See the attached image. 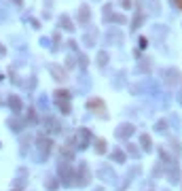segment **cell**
<instances>
[{
	"label": "cell",
	"mask_w": 182,
	"mask_h": 191,
	"mask_svg": "<svg viewBox=\"0 0 182 191\" xmlns=\"http://www.w3.org/2000/svg\"><path fill=\"white\" fill-rule=\"evenodd\" d=\"M87 140H89V132L87 130H78V134H76L78 149H85V146H87Z\"/></svg>",
	"instance_id": "cell-1"
},
{
	"label": "cell",
	"mask_w": 182,
	"mask_h": 191,
	"mask_svg": "<svg viewBox=\"0 0 182 191\" xmlns=\"http://www.w3.org/2000/svg\"><path fill=\"white\" fill-rule=\"evenodd\" d=\"M38 151L47 157V155H49V151H51V140H47V138H38Z\"/></svg>",
	"instance_id": "cell-2"
},
{
	"label": "cell",
	"mask_w": 182,
	"mask_h": 191,
	"mask_svg": "<svg viewBox=\"0 0 182 191\" xmlns=\"http://www.w3.org/2000/svg\"><path fill=\"white\" fill-rule=\"evenodd\" d=\"M161 76H167V79H165V81H167L169 85H174L176 81L180 79V74L176 72V70H163V72H161Z\"/></svg>",
	"instance_id": "cell-3"
},
{
	"label": "cell",
	"mask_w": 182,
	"mask_h": 191,
	"mask_svg": "<svg viewBox=\"0 0 182 191\" xmlns=\"http://www.w3.org/2000/svg\"><path fill=\"white\" fill-rule=\"evenodd\" d=\"M133 134V128L131 125H121L119 130H116V138H127V136Z\"/></svg>",
	"instance_id": "cell-4"
},
{
	"label": "cell",
	"mask_w": 182,
	"mask_h": 191,
	"mask_svg": "<svg viewBox=\"0 0 182 191\" xmlns=\"http://www.w3.org/2000/svg\"><path fill=\"white\" fill-rule=\"evenodd\" d=\"M98 174H100L102 178H108V181H114V172H112L108 166H104V168H102V170H100Z\"/></svg>",
	"instance_id": "cell-5"
},
{
	"label": "cell",
	"mask_w": 182,
	"mask_h": 191,
	"mask_svg": "<svg viewBox=\"0 0 182 191\" xmlns=\"http://www.w3.org/2000/svg\"><path fill=\"white\" fill-rule=\"evenodd\" d=\"M9 104L13 106V111L15 113H19L21 111V102H19V98H15V96H11V100H9Z\"/></svg>",
	"instance_id": "cell-6"
},
{
	"label": "cell",
	"mask_w": 182,
	"mask_h": 191,
	"mask_svg": "<svg viewBox=\"0 0 182 191\" xmlns=\"http://www.w3.org/2000/svg\"><path fill=\"white\" fill-rule=\"evenodd\" d=\"M60 26H64V30H74V28H72V21L68 19L66 15H64V17L60 19Z\"/></svg>",
	"instance_id": "cell-7"
},
{
	"label": "cell",
	"mask_w": 182,
	"mask_h": 191,
	"mask_svg": "<svg viewBox=\"0 0 182 191\" xmlns=\"http://www.w3.org/2000/svg\"><path fill=\"white\" fill-rule=\"evenodd\" d=\"M51 72L57 76V81H66V72H62V70H57L55 66H51Z\"/></svg>",
	"instance_id": "cell-8"
},
{
	"label": "cell",
	"mask_w": 182,
	"mask_h": 191,
	"mask_svg": "<svg viewBox=\"0 0 182 191\" xmlns=\"http://www.w3.org/2000/svg\"><path fill=\"white\" fill-rule=\"evenodd\" d=\"M78 19H81V21H87L89 19V9L87 7H81V15H78Z\"/></svg>",
	"instance_id": "cell-9"
},
{
	"label": "cell",
	"mask_w": 182,
	"mask_h": 191,
	"mask_svg": "<svg viewBox=\"0 0 182 191\" xmlns=\"http://www.w3.org/2000/svg\"><path fill=\"white\" fill-rule=\"evenodd\" d=\"M89 106H91V108H100V111H104V104H102L100 100H89Z\"/></svg>",
	"instance_id": "cell-10"
},
{
	"label": "cell",
	"mask_w": 182,
	"mask_h": 191,
	"mask_svg": "<svg viewBox=\"0 0 182 191\" xmlns=\"http://www.w3.org/2000/svg\"><path fill=\"white\" fill-rule=\"evenodd\" d=\"M95 151H98V153L106 151V142H104V140H98V142H95Z\"/></svg>",
	"instance_id": "cell-11"
},
{
	"label": "cell",
	"mask_w": 182,
	"mask_h": 191,
	"mask_svg": "<svg viewBox=\"0 0 182 191\" xmlns=\"http://www.w3.org/2000/svg\"><path fill=\"white\" fill-rule=\"evenodd\" d=\"M142 144H144V149H146V151H151V138H148L146 134L142 136Z\"/></svg>",
	"instance_id": "cell-12"
},
{
	"label": "cell",
	"mask_w": 182,
	"mask_h": 191,
	"mask_svg": "<svg viewBox=\"0 0 182 191\" xmlns=\"http://www.w3.org/2000/svg\"><path fill=\"white\" fill-rule=\"evenodd\" d=\"M98 59H100V66H104V64L108 62V55H106V53H100V55H98Z\"/></svg>",
	"instance_id": "cell-13"
},
{
	"label": "cell",
	"mask_w": 182,
	"mask_h": 191,
	"mask_svg": "<svg viewBox=\"0 0 182 191\" xmlns=\"http://www.w3.org/2000/svg\"><path fill=\"white\" fill-rule=\"evenodd\" d=\"M112 155H114V159H116V161H123V159H125V155H123L121 151H114Z\"/></svg>",
	"instance_id": "cell-14"
},
{
	"label": "cell",
	"mask_w": 182,
	"mask_h": 191,
	"mask_svg": "<svg viewBox=\"0 0 182 191\" xmlns=\"http://www.w3.org/2000/svg\"><path fill=\"white\" fill-rule=\"evenodd\" d=\"M127 151H129V153H131L133 157H138V155H140V153H138L136 149H133V144H129V146H127Z\"/></svg>",
	"instance_id": "cell-15"
},
{
	"label": "cell",
	"mask_w": 182,
	"mask_h": 191,
	"mask_svg": "<svg viewBox=\"0 0 182 191\" xmlns=\"http://www.w3.org/2000/svg\"><path fill=\"white\" fill-rule=\"evenodd\" d=\"M47 187H49L51 191H55V189H57V183H55V181H49V183H47Z\"/></svg>",
	"instance_id": "cell-16"
},
{
	"label": "cell",
	"mask_w": 182,
	"mask_h": 191,
	"mask_svg": "<svg viewBox=\"0 0 182 191\" xmlns=\"http://www.w3.org/2000/svg\"><path fill=\"white\" fill-rule=\"evenodd\" d=\"M157 132H161V134L165 132V123H157Z\"/></svg>",
	"instance_id": "cell-17"
}]
</instances>
